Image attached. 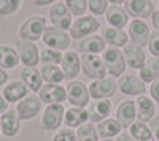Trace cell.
<instances>
[{"mask_svg":"<svg viewBox=\"0 0 159 141\" xmlns=\"http://www.w3.org/2000/svg\"><path fill=\"white\" fill-rule=\"evenodd\" d=\"M48 27L46 18L40 15H32L25 18L18 27V40L24 41H38L40 38H43V33Z\"/></svg>","mask_w":159,"mask_h":141,"instance_id":"1","label":"cell"},{"mask_svg":"<svg viewBox=\"0 0 159 141\" xmlns=\"http://www.w3.org/2000/svg\"><path fill=\"white\" fill-rule=\"evenodd\" d=\"M102 59H103L105 67H107V73L111 76V78L119 79L126 73L127 63H126V57L123 54V49L107 46V49L102 53Z\"/></svg>","mask_w":159,"mask_h":141,"instance_id":"2","label":"cell"},{"mask_svg":"<svg viewBox=\"0 0 159 141\" xmlns=\"http://www.w3.org/2000/svg\"><path fill=\"white\" fill-rule=\"evenodd\" d=\"M102 29V24L96 16H81V18H76L72 24V27L69 30L70 36L73 40H83L86 36H91L97 33V30Z\"/></svg>","mask_w":159,"mask_h":141,"instance_id":"3","label":"cell"},{"mask_svg":"<svg viewBox=\"0 0 159 141\" xmlns=\"http://www.w3.org/2000/svg\"><path fill=\"white\" fill-rule=\"evenodd\" d=\"M81 71L88 79H102L107 76V67L100 54H83L81 56Z\"/></svg>","mask_w":159,"mask_h":141,"instance_id":"4","label":"cell"},{"mask_svg":"<svg viewBox=\"0 0 159 141\" xmlns=\"http://www.w3.org/2000/svg\"><path fill=\"white\" fill-rule=\"evenodd\" d=\"M42 41L45 43L46 48L56 49V51L62 53V51H69V46L72 43V36L67 30H61V29L52 27V25H48L43 33Z\"/></svg>","mask_w":159,"mask_h":141,"instance_id":"5","label":"cell"},{"mask_svg":"<svg viewBox=\"0 0 159 141\" xmlns=\"http://www.w3.org/2000/svg\"><path fill=\"white\" fill-rule=\"evenodd\" d=\"M118 89L126 97H140L147 92V84L137 73H124L118 79Z\"/></svg>","mask_w":159,"mask_h":141,"instance_id":"6","label":"cell"},{"mask_svg":"<svg viewBox=\"0 0 159 141\" xmlns=\"http://www.w3.org/2000/svg\"><path fill=\"white\" fill-rule=\"evenodd\" d=\"M88 87H89L91 98H94V100H110L116 94L118 83H116L115 78H111V76H105V78H102V79L91 81V84Z\"/></svg>","mask_w":159,"mask_h":141,"instance_id":"7","label":"cell"},{"mask_svg":"<svg viewBox=\"0 0 159 141\" xmlns=\"http://www.w3.org/2000/svg\"><path fill=\"white\" fill-rule=\"evenodd\" d=\"M64 116H65V108L64 105L57 103V105H46V108L42 113V119H40V125L42 129L46 132H52L57 130L64 122Z\"/></svg>","mask_w":159,"mask_h":141,"instance_id":"8","label":"cell"},{"mask_svg":"<svg viewBox=\"0 0 159 141\" xmlns=\"http://www.w3.org/2000/svg\"><path fill=\"white\" fill-rule=\"evenodd\" d=\"M67 101L72 106H80V108H86L89 105V87L83 81H70L67 84Z\"/></svg>","mask_w":159,"mask_h":141,"instance_id":"9","label":"cell"},{"mask_svg":"<svg viewBox=\"0 0 159 141\" xmlns=\"http://www.w3.org/2000/svg\"><path fill=\"white\" fill-rule=\"evenodd\" d=\"M127 35L132 43L145 48V46H148L150 36H151V29L143 19H132L127 25Z\"/></svg>","mask_w":159,"mask_h":141,"instance_id":"10","label":"cell"},{"mask_svg":"<svg viewBox=\"0 0 159 141\" xmlns=\"http://www.w3.org/2000/svg\"><path fill=\"white\" fill-rule=\"evenodd\" d=\"M49 21L52 27L61 30H70L73 24V16L65 6V3H54L49 8Z\"/></svg>","mask_w":159,"mask_h":141,"instance_id":"11","label":"cell"},{"mask_svg":"<svg viewBox=\"0 0 159 141\" xmlns=\"http://www.w3.org/2000/svg\"><path fill=\"white\" fill-rule=\"evenodd\" d=\"M42 100L38 95H27L24 100H21L19 103H16V113L21 121H32L34 118H37L40 111H42Z\"/></svg>","mask_w":159,"mask_h":141,"instance_id":"12","label":"cell"},{"mask_svg":"<svg viewBox=\"0 0 159 141\" xmlns=\"http://www.w3.org/2000/svg\"><path fill=\"white\" fill-rule=\"evenodd\" d=\"M38 97L42 100V103L45 105H57L64 103L67 100V89L62 84H43V87L40 89Z\"/></svg>","mask_w":159,"mask_h":141,"instance_id":"13","label":"cell"},{"mask_svg":"<svg viewBox=\"0 0 159 141\" xmlns=\"http://www.w3.org/2000/svg\"><path fill=\"white\" fill-rule=\"evenodd\" d=\"M16 49L19 53V59L24 67H37L40 63V49L34 41H16Z\"/></svg>","mask_w":159,"mask_h":141,"instance_id":"14","label":"cell"},{"mask_svg":"<svg viewBox=\"0 0 159 141\" xmlns=\"http://www.w3.org/2000/svg\"><path fill=\"white\" fill-rule=\"evenodd\" d=\"M115 119L123 129H129V127L137 121V108H135V101L126 98L118 105L115 111Z\"/></svg>","mask_w":159,"mask_h":141,"instance_id":"15","label":"cell"},{"mask_svg":"<svg viewBox=\"0 0 159 141\" xmlns=\"http://www.w3.org/2000/svg\"><path fill=\"white\" fill-rule=\"evenodd\" d=\"M61 68L64 71L65 79L73 81L76 76L80 75V70H81V57L76 51H65L62 56V62H61Z\"/></svg>","mask_w":159,"mask_h":141,"instance_id":"16","label":"cell"},{"mask_svg":"<svg viewBox=\"0 0 159 141\" xmlns=\"http://www.w3.org/2000/svg\"><path fill=\"white\" fill-rule=\"evenodd\" d=\"M126 11L129 13V16H132L134 19H147L153 16L154 10V2L153 0H129L124 5Z\"/></svg>","mask_w":159,"mask_h":141,"instance_id":"17","label":"cell"},{"mask_svg":"<svg viewBox=\"0 0 159 141\" xmlns=\"http://www.w3.org/2000/svg\"><path fill=\"white\" fill-rule=\"evenodd\" d=\"M123 54L126 57V63L127 67L134 68V70H140L145 62H147V53H145V48L129 41L124 48H123Z\"/></svg>","mask_w":159,"mask_h":141,"instance_id":"18","label":"cell"},{"mask_svg":"<svg viewBox=\"0 0 159 141\" xmlns=\"http://www.w3.org/2000/svg\"><path fill=\"white\" fill-rule=\"evenodd\" d=\"M29 87L25 86L21 79H16V81H8L5 86H3V98L8 101V103H19L21 100H24L29 94Z\"/></svg>","mask_w":159,"mask_h":141,"instance_id":"19","label":"cell"},{"mask_svg":"<svg viewBox=\"0 0 159 141\" xmlns=\"http://www.w3.org/2000/svg\"><path fill=\"white\" fill-rule=\"evenodd\" d=\"M0 125H2V135L7 138H13L19 133L21 119L16 113V108H10L7 113L0 116Z\"/></svg>","mask_w":159,"mask_h":141,"instance_id":"20","label":"cell"},{"mask_svg":"<svg viewBox=\"0 0 159 141\" xmlns=\"http://www.w3.org/2000/svg\"><path fill=\"white\" fill-rule=\"evenodd\" d=\"M135 108H137V121L150 124V121L156 116V101L150 95H140L135 100Z\"/></svg>","mask_w":159,"mask_h":141,"instance_id":"21","label":"cell"},{"mask_svg":"<svg viewBox=\"0 0 159 141\" xmlns=\"http://www.w3.org/2000/svg\"><path fill=\"white\" fill-rule=\"evenodd\" d=\"M111 109H113L111 100H96V101H92V105H89V108H88L89 122L100 124L102 121L110 118Z\"/></svg>","mask_w":159,"mask_h":141,"instance_id":"22","label":"cell"},{"mask_svg":"<svg viewBox=\"0 0 159 141\" xmlns=\"http://www.w3.org/2000/svg\"><path fill=\"white\" fill-rule=\"evenodd\" d=\"M129 18H130L129 13L121 5H110L107 13H105V19H107L110 27L121 29V30L126 27V25H129V22H130Z\"/></svg>","mask_w":159,"mask_h":141,"instance_id":"23","label":"cell"},{"mask_svg":"<svg viewBox=\"0 0 159 141\" xmlns=\"http://www.w3.org/2000/svg\"><path fill=\"white\" fill-rule=\"evenodd\" d=\"M21 76V81L29 87L30 92H40V89L43 87L45 81H43V76L42 71L37 67H24L19 73Z\"/></svg>","mask_w":159,"mask_h":141,"instance_id":"24","label":"cell"},{"mask_svg":"<svg viewBox=\"0 0 159 141\" xmlns=\"http://www.w3.org/2000/svg\"><path fill=\"white\" fill-rule=\"evenodd\" d=\"M105 49H107V43L102 38V35L97 33L78 41V51L83 54H102Z\"/></svg>","mask_w":159,"mask_h":141,"instance_id":"25","label":"cell"},{"mask_svg":"<svg viewBox=\"0 0 159 141\" xmlns=\"http://www.w3.org/2000/svg\"><path fill=\"white\" fill-rule=\"evenodd\" d=\"M102 30V38L105 40V43H107L108 46H113V48H119L123 49L127 43H129V35L127 32L121 30V29H115V27H110V25H107V27L100 29Z\"/></svg>","mask_w":159,"mask_h":141,"instance_id":"26","label":"cell"},{"mask_svg":"<svg viewBox=\"0 0 159 141\" xmlns=\"http://www.w3.org/2000/svg\"><path fill=\"white\" fill-rule=\"evenodd\" d=\"M89 122V114L88 108H80V106H70L69 109H65L64 116V124L67 129H78L83 124Z\"/></svg>","mask_w":159,"mask_h":141,"instance_id":"27","label":"cell"},{"mask_svg":"<svg viewBox=\"0 0 159 141\" xmlns=\"http://www.w3.org/2000/svg\"><path fill=\"white\" fill-rule=\"evenodd\" d=\"M19 53L10 45H0V67L3 70H11L19 65Z\"/></svg>","mask_w":159,"mask_h":141,"instance_id":"28","label":"cell"},{"mask_svg":"<svg viewBox=\"0 0 159 141\" xmlns=\"http://www.w3.org/2000/svg\"><path fill=\"white\" fill-rule=\"evenodd\" d=\"M139 76L145 84H151L159 76V57H150L147 59L145 65L139 70Z\"/></svg>","mask_w":159,"mask_h":141,"instance_id":"29","label":"cell"},{"mask_svg":"<svg viewBox=\"0 0 159 141\" xmlns=\"http://www.w3.org/2000/svg\"><path fill=\"white\" fill-rule=\"evenodd\" d=\"M123 127L118 124L116 119H105L102 121L100 124H97V133H99V138L102 139H113L115 136H118L121 133Z\"/></svg>","mask_w":159,"mask_h":141,"instance_id":"30","label":"cell"},{"mask_svg":"<svg viewBox=\"0 0 159 141\" xmlns=\"http://www.w3.org/2000/svg\"><path fill=\"white\" fill-rule=\"evenodd\" d=\"M129 135L135 141H154V135L150 129V125L140 121H135L129 127Z\"/></svg>","mask_w":159,"mask_h":141,"instance_id":"31","label":"cell"},{"mask_svg":"<svg viewBox=\"0 0 159 141\" xmlns=\"http://www.w3.org/2000/svg\"><path fill=\"white\" fill-rule=\"evenodd\" d=\"M40 71L46 84H62V81L65 79L61 65H42Z\"/></svg>","mask_w":159,"mask_h":141,"instance_id":"32","label":"cell"},{"mask_svg":"<svg viewBox=\"0 0 159 141\" xmlns=\"http://www.w3.org/2000/svg\"><path fill=\"white\" fill-rule=\"evenodd\" d=\"M62 56L64 53H61V51L45 46L43 49H40V63L42 65H61Z\"/></svg>","mask_w":159,"mask_h":141,"instance_id":"33","label":"cell"},{"mask_svg":"<svg viewBox=\"0 0 159 141\" xmlns=\"http://www.w3.org/2000/svg\"><path fill=\"white\" fill-rule=\"evenodd\" d=\"M76 139L78 141H99L97 127L92 122H86L76 129Z\"/></svg>","mask_w":159,"mask_h":141,"instance_id":"34","label":"cell"},{"mask_svg":"<svg viewBox=\"0 0 159 141\" xmlns=\"http://www.w3.org/2000/svg\"><path fill=\"white\" fill-rule=\"evenodd\" d=\"M64 3L69 8V11L72 13V16H76V18L86 16L88 0H64Z\"/></svg>","mask_w":159,"mask_h":141,"instance_id":"35","label":"cell"},{"mask_svg":"<svg viewBox=\"0 0 159 141\" xmlns=\"http://www.w3.org/2000/svg\"><path fill=\"white\" fill-rule=\"evenodd\" d=\"M22 0H0V16H11L21 10Z\"/></svg>","mask_w":159,"mask_h":141,"instance_id":"36","label":"cell"},{"mask_svg":"<svg viewBox=\"0 0 159 141\" xmlns=\"http://www.w3.org/2000/svg\"><path fill=\"white\" fill-rule=\"evenodd\" d=\"M110 6L108 0H88V10L91 11L92 16H102L107 13Z\"/></svg>","mask_w":159,"mask_h":141,"instance_id":"37","label":"cell"},{"mask_svg":"<svg viewBox=\"0 0 159 141\" xmlns=\"http://www.w3.org/2000/svg\"><path fill=\"white\" fill-rule=\"evenodd\" d=\"M52 141H78L76 139V132L65 127L64 130H57L52 136Z\"/></svg>","mask_w":159,"mask_h":141,"instance_id":"38","label":"cell"},{"mask_svg":"<svg viewBox=\"0 0 159 141\" xmlns=\"http://www.w3.org/2000/svg\"><path fill=\"white\" fill-rule=\"evenodd\" d=\"M148 51L153 57H159V32H151L150 41H148Z\"/></svg>","mask_w":159,"mask_h":141,"instance_id":"39","label":"cell"},{"mask_svg":"<svg viewBox=\"0 0 159 141\" xmlns=\"http://www.w3.org/2000/svg\"><path fill=\"white\" fill-rule=\"evenodd\" d=\"M148 92H150V97L156 101V103H159V76L150 84V89H148Z\"/></svg>","mask_w":159,"mask_h":141,"instance_id":"40","label":"cell"},{"mask_svg":"<svg viewBox=\"0 0 159 141\" xmlns=\"http://www.w3.org/2000/svg\"><path fill=\"white\" fill-rule=\"evenodd\" d=\"M148 125H150V129H151V132L154 135V139L159 141V114H156V116L150 121Z\"/></svg>","mask_w":159,"mask_h":141,"instance_id":"41","label":"cell"},{"mask_svg":"<svg viewBox=\"0 0 159 141\" xmlns=\"http://www.w3.org/2000/svg\"><path fill=\"white\" fill-rule=\"evenodd\" d=\"M8 79H10L8 71H7V70H3L2 67H0V87H3V86L8 83Z\"/></svg>","mask_w":159,"mask_h":141,"instance_id":"42","label":"cell"},{"mask_svg":"<svg viewBox=\"0 0 159 141\" xmlns=\"http://www.w3.org/2000/svg\"><path fill=\"white\" fill-rule=\"evenodd\" d=\"M57 0H32V3L35 6H48V5H54Z\"/></svg>","mask_w":159,"mask_h":141,"instance_id":"43","label":"cell"},{"mask_svg":"<svg viewBox=\"0 0 159 141\" xmlns=\"http://www.w3.org/2000/svg\"><path fill=\"white\" fill-rule=\"evenodd\" d=\"M151 25L154 27L156 32H159V10H156L151 16Z\"/></svg>","mask_w":159,"mask_h":141,"instance_id":"44","label":"cell"},{"mask_svg":"<svg viewBox=\"0 0 159 141\" xmlns=\"http://www.w3.org/2000/svg\"><path fill=\"white\" fill-rule=\"evenodd\" d=\"M8 105H10V103H8V101L3 98V95L0 94V116H2L3 113H7V111L10 109V108H8Z\"/></svg>","mask_w":159,"mask_h":141,"instance_id":"45","label":"cell"},{"mask_svg":"<svg viewBox=\"0 0 159 141\" xmlns=\"http://www.w3.org/2000/svg\"><path fill=\"white\" fill-rule=\"evenodd\" d=\"M116 141H135L134 138H132L129 133H126V132H121L118 136H116Z\"/></svg>","mask_w":159,"mask_h":141,"instance_id":"46","label":"cell"},{"mask_svg":"<svg viewBox=\"0 0 159 141\" xmlns=\"http://www.w3.org/2000/svg\"><path fill=\"white\" fill-rule=\"evenodd\" d=\"M108 2H110V5H126L127 2H129V0H108Z\"/></svg>","mask_w":159,"mask_h":141,"instance_id":"47","label":"cell"},{"mask_svg":"<svg viewBox=\"0 0 159 141\" xmlns=\"http://www.w3.org/2000/svg\"><path fill=\"white\" fill-rule=\"evenodd\" d=\"M100 141H115V139H100Z\"/></svg>","mask_w":159,"mask_h":141,"instance_id":"48","label":"cell"},{"mask_svg":"<svg viewBox=\"0 0 159 141\" xmlns=\"http://www.w3.org/2000/svg\"><path fill=\"white\" fill-rule=\"evenodd\" d=\"M0 133H2V125H0Z\"/></svg>","mask_w":159,"mask_h":141,"instance_id":"49","label":"cell"},{"mask_svg":"<svg viewBox=\"0 0 159 141\" xmlns=\"http://www.w3.org/2000/svg\"><path fill=\"white\" fill-rule=\"evenodd\" d=\"M157 3H159V0H157Z\"/></svg>","mask_w":159,"mask_h":141,"instance_id":"50","label":"cell"}]
</instances>
